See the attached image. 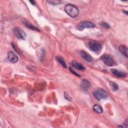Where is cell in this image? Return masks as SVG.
Returning a JSON list of instances; mask_svg holds the SVG:
<instances>
[{"label":"cell","instance_id":"1","mask_svg":"<svg viewBox=\"0 0 128 128\" xmlns=\"http://www.w3.org/2000/svg\"><path fill=\"white\" fill-rule=\"evenodd\" d=\"M65 12L71 18H76L79 14V10L77 7L72 4H67L65 7Z\"/></svg>","mask_w":128,"mask_h":128},{"label":"cell","instance_id":"2","mask_svg":"<svg viewBox=\"0 0 128 128\" xmlns=\"http://www.w3.org/2000/svg\"><path fill=\"white\" fill-rule=\"evenodd\" d=\"M93 95L97 100H105L108 98V93L102 89H98L93 92Z\"/></svg>","mask_w":128,"mask_h":128},{"label":"cell","instance_id":"3","mask_svg":"<svg viewBox=\"0 0 128 128\" xmlns=\"http://www.w3.org/2000/svg\"><path fill=\"white\" fill-rule=\"evenodd\" d=\"M96 27L95 25L91 22L83 21L80 22L77 26V29L80 31H82L86 28H93Z\"/></svg>","mask_w":128,"mask_h":128},{"label":"cell","instance_id":"4","mask_svg":"<svg viewBox=\"0 0 128 128\" xmlns=\"http://www.w3.org/2000/svg\"><path fill=\"white\" fill-rule=\"evenodd\" d=\"M101 59L105 64L108 67H113L116 65V63L113 57L110 55H103L101 57Z\"/></svg>","mask_w":128,"mask_h":128},{"label":"cell","instance_id":"5","mask_svg":"<svg viewBox=\"0 0 128 128\" xmlns=\"http://www.w3.org/2000/svg\"><path fill=\"white\" fill-rule=\"evenodd\" d=\"M89 49L94 52H98L100 51L102 48L101 44L95 40H91L88 44Z\"/></svg>","mask_w":128,"mask_h":128},{"label":"cell","instance_id":"6","mask_svg":"<svg viewBox=\"0 0 128 128\" xmlns=\"http://www.w3.org/2000/svg\"><path fill=\"white\" fill-rule=\"evenodd\" d=\"M15 36L19 40H25L26 38V34L24 30L19 27H15L14 29Z\"/></svg>","mask_w":128,"mask_h":128},{"label":"cell","instance_id":"7","mask_svg":"<svg viewBox=\"0 0 128 128\" xmlns=\"http://www.w3.org/2000/svg\"><path fill=\"white\" fill-rule=\"evenodd\" d=\"M8 60L12 63H16L19 60L18 57L12 51H9L8 53Z\"/></svg>","mask_w":128,"mask_h":128},{"label":"cell","instance_id":"8","mask_svg":"<svg viewBox=\"0 0 128 128\" xmlns=\"http://www.w3.org/2000/svg\"><path fill=\"white\" fill-rule=\"evenodd\" d=\"M80 56L82 57L83 59L88 62H91L93 61V58L91 56L87 53L86 52L84 51H81L79 53Z\"/></svg>","mask_w":128,"mask_h":128},{"label":"cell","instance_id":"9","mask_svg":"<svg viewBox=\"0 0 128 128\" xmlns=\"http://www.w3.org/2000/svg\"><path fill=\"white\" fill-rule=\"evenodd\" d=\"M90 86H91V83H90L89 81L86 79L83 80L80 85L81 89L85 92H87L89 89Z\"/></svg>","mask_w":128,"mask_h":128},{"label":"cell","instance_id":"10","mask_svg":"<svg viewBox=\"0 0 128 128\" xmlns=\"http://www.w3.org/2000/svg\"><path fill=\"white\" fill-rule=\"evenodd\" d=\"M111 72L115 76L119 78H125L127 76V73L125 72L119 71L116 69H111Z\"/></svg>","mask_w":128,"mask_h":128},{"label":"cell","instance_id":"11","mask_svg":"<svg viewBox=\"0 0 128 128\" xmlns=\"http://www.w3.org/2000/svg\"><path fill=\"white\" fill-rule=\"evenodd\" d=\"M71 65L73 67L79 70H85V68L82 64L74 60L72 61Z\"/></svg>","mask_w":128,"mask_h":128},{"label":"cell","instance_id":"12","mask_svg":"<svg viewBox=\"0 0 128 128\" xmlns=\"http://www.w3.org/2000/svg\"><path fill=\"white\" fill-rule=\"evenodd\" d=\"M24 25L26 27H27L28 28L31 29V30H35V31H40V30L38 28H37L36 27L34 26V25H32L31 24H30V23L28 22L27 21H24Z\"/></svg>","mask_w":128,"mask_h":128},{"label":"cell","instance_id":"13","mask_svg":"<svg viewBox=\"0 0 128 128\" xmlns=\"http://www.w3.org/2000/svg\"><path fill=\"white\" fill-rule=\"evenodd\" d=\"M93 110H94V112H95L96 113H98V114H101L103 112L102 107L98 104L95 105L93 106Z\"/></svg>","mask_w":128,"mask_h":128},{"label":"cell","instance_id":"14","mask_svg":"<svg viewBox=\"0 0 128 128\" xmlns=\"http://www.w3.org/2000/svg\"><path fill=\"white\" fill-rule=\"evenodd\" d=\"M119 50L120 52L125 56L126 58H128V49L124 45H121L119 47Z\"/></svg>","mask_w":128,"mask_h":128},{"label":"cell","instance_id":"15","mask_svg":"<svg viewBox=\"0 0 128 128\" xmlns=\"http://www.w3.org/2000/svg\"><path fill=\"white\" fill-rule=\"evenodd\" d=\"M57 61H58V62H59L61 65V66L64 68L66 69L67 68V65L62 57H61V56H58V57H57Z\"/></svg>","mask_w":128,"mask_h":128},{"label":"cell","instance_id":"16","mask_svg":"<svg viewBox=\"0 0 128 128\" xmlns=\"http://www.w3.org/2000/svg\"><path fill=\"white\" fill-rule=\"evenodd\" d=\"M109 84H110V86L113 91L115 92V91H117L118 90L119 86L116 83H115L113 82H110Z\"/></svg>","mask_w":128,"mask_h":128},{"label":"cell","instance_id":"17","mask_svg":"<svg viewBox=\"0 0 128 128\" xmlns=\"http://www.w3.org/2000/svg\"><path fill=\"white\" fill-rule=\"evenodd\" d=\"M47 2L50 5H58L61 3L60 1H56V0H50V1H47Z\"/></svg>","mask_w":128,"mask_h":128},{"label":"cell","instance_id":"18","mask_svg":"<svg viewBox=\"0 0 128 128\" xmlns=\"http://www.w3.org/2000/svg\"><path fill=\"white\" fill-rule=\"evenodd\" d=\"M69 70L72 74H73L74 75H75V76H76L77 77H81V75H79V74H78L77 72H76V71H75L72 68L69 67Z\"/></svg>","mask_w":128,"mask_h":128},{"label":"cell","instance_id":"19","mask_svg":"<svg viewBox=\"0 0 128 128\" xmlns=\"http://www.w3.org/2000/svg\"><path fill=\"white\" fill-rule=\"evenodd\" d=\"M101 26L103 27L106 28V29H109V28H110V25L108 24H107V23H105V22H102L101 24Z\"/></svg>","mask_w":128,"mask_h":128},{"label":"cell","instance_id":"20","mask_svg":"<svg viewBox=\"0 0 128 128\" xmlns=\"http://www.w3.org/2000/svg\"><path fill=\"white\" fill-rule=\"evenodd\" d=\"M64 97H65V98L67 100H68V101H72V98H71L70 96L67 94V93L66 92H65V93H64Z\"/></svg>","mask_w":128,"mask_h":128},{"label":"cell","instance_id":"21","mask_svg":"<svg viewBox=\"0 0 128 128\" xmlns=\"http://www.w3.org/2000/svg\"><path fill=\"white\" fill-rule=\"evenodd\" d=\"M124 124L126 125V128H127V127H128V119H126V120L125 122L124 123Z\"/></svg>","mask_w":128,"mask_h":128},{"label":"cell","instance_id":"22","mask_svg":"<svg viewBox=\"0 0 128 128\" xmlns=\"http://www.w3.org/2000/svg\"><path fill=\"white\" fill-rule=\"evenodd\" d=\"M30 2L32 4V5H35V2L34 1H30Z\"/></svg>","mask_w":128,"mask_h":128},{"label":"cell","instance_id":"23","mask_svg":"<svg viewBox=\"0 0 128 128\" xmlns=\"http://www.w3.org/2000/svg\"><path fill=\"white\" fill-rule=\"evenodd\" d=\"M124 12L127 15H128V13H127V11H124Z\"/></svg>","mask_w":128,"mask_h":128}]
</instances>
